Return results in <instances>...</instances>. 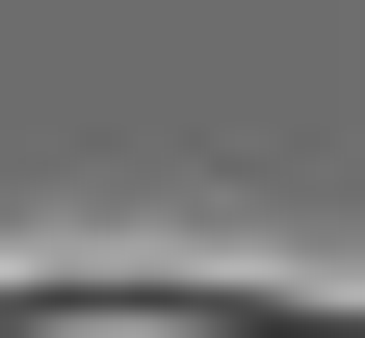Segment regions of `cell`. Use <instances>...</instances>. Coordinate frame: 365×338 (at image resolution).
I'll list each match as a JSON object with an SVG mask.
<instances>
[{
  "mask_svg": "<svg viewBox=\"0 0 365 338\" xmlns=\"http://www.w3.org/2000/svg\"><path fill=\"white\" fill-rule=\"evenodd\" d=\"M0 338H365V286H261V260H0Z\"/></svg>",
  "mask_w": 365,
  "mask_h": 338,
  "instance_id": "obj_1",
  "label": "cell"
}]
</instances>
